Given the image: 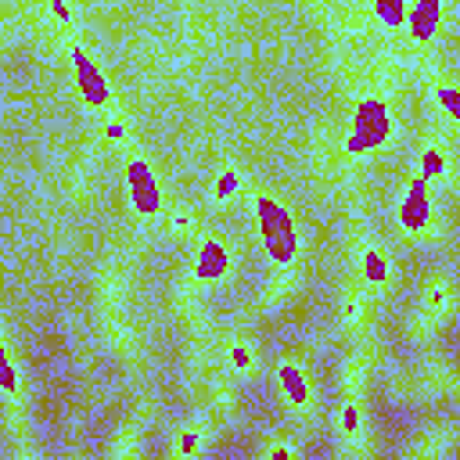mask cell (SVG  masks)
Wrapping results in <instances>:
<instances>
[{"label":"cell","mask_w":460,"mask_h":460,"mask_svg":"<svg viewBox=\"0 0 460 460\" xmlns=\"http://www.w3.org/2000/svg\"><path fill=\"white\" fill-rule=\"evenodd\" d=\"M0 388L11 395L18 388V374H14V363H11V352L0 349Z\"/></svg>","instance_id":"cell-11"},{"label":"cell","mask_w":460,"mask_h":460,"mask_svg":"<svg viewBox=\"0 0 460 460\" xmlns=\"http://www.w3.org/2000/svg\"><path fill=\"white\" fill-rule=\"evenodd\" d=\"M234 183H237V180H234V172H226V176L219 180V194H230V190H234Z\"/></svg>","instance_id":"cell-14"},{"label":"cell","mask_w":460,"mask_h":460,"mask_svg":"<svg viewBox=\"0 0 460 460\" xmlns=\"http://www.w3.org/2000/svg\"><path fill=\"white\" fill-rule=\"evenodd\" d=\"M363 273H367L370 284H385V280H388V262H385V255L370 248V252L363 255Z\"/></svg>","instance_id":"cell-10"},{"label":"cell","mask_w":460,"mask_h":460,"mask_svg":"<svg viewBox=\"0 0 460 460\" xmlns=\"http://www.w3.org/2000/svg\"><path fill=\"white\" fill-rule=\"evenodd\" d=\"M277 377H280V388H284V395H288L295 406H302V402L309 399V385H305V377H302V370H298L295 363H280Z\"/></svg>","instance_id":"cell-8"},{"label":"cell","mask_w":460,"mask_h":460,"mask_svg":"<svg viewBox=\"0 0 460 460\" xmlns=\"http://www.w3.org/2000/svg\"><path fill=\"white\" fill-rule=\"evenodd\" d=\"M126 187H129V201L140 216H155L162 208V190H158V180L151 172V165L144 158H133L126 165Z\"/></svg>","instance_id":"cell-3"},{"label":"cell","mask_w":460,"mask_h":460,"mask_svg":"<svg viewBox=\"0 0 460 460\" xmlns=\"http://www.w3.org/2000/svg\"><path fill=\"white\" fill-rule=\"evenodd\" d=\"M259 237H262V248L273 262L288 266L298 252V230H295V219L288 208H280L273 198L259 194Z\"/></svg>","instance_id":"cell-1"},{"label":"cell","mask_w":460,"mask_h":460,"mask_svg":"<svg viewBox=\"0 0 460 460\" xmlns=\"http://www.w3.org/2000/svg\"><path fill=\"white\" fill-rule=\"evenodd\" d=\"M406 29H410L413 40H431L435 29H438V7L417 0V4L410 7V14H406Z\"/></svg>","instance_id":"cell-7"},{"label":"cell","mask_w":460,"mask_h":460,"mask_svg":"<svg viewBox=\"0 0 460 460\" xmlns=\"http://www.w3.org/2000/svg\"><path fill=\"white\" fill-rule=\"evenodd\" d=\"M226 270H230V252L219 241H205L198 252V262H194V277L198 280H219V277H226Z\"/></svg>","instance_id":"cell-6"},{"label":"cell","mask_w":460,"mask_h":460,"mask_svg":"<svg viewBox=\"0 0 460 460\" xmlns=\"http://www.w3.org/2000/svg\"><path fill=\"white\" fill-rule=\"evenodd\" d=\"M392 133V115H388V104L381 97H363L356 104V115H352V129H349V140H345V151L349 155H367L374 147H381Z\"/></svg>","instance_id":"cell-2"},{"label":"cell","mask_w":460,"mask_h":460,"mask_svg":"<svg viewBox=\"0 0 460 460\" xmlns=\"http://www.w3.org/2000/svg\"><path fill=\"white\" fill-rule=\"evenodd\" d=\"M72 72H75V86H79V97L90 104V108H101V104H108V79H104V72L97 68V61L93 58H86V50L83 47H72Z\"/></svg>","instance_id":"cell-4"},{"label":"cell","mask_w":460,"mask_h":460,"mask_svg":"<svg viewBox=\"0 0 460 460\" xmlns=\"http://www.w3.org/2000/svg\"><path fill=\"white\" fill-rule=\"evenodd\" d=\"M370 4H374V14H377L385 25H392V29H399V25L406 22V14H410L406 0H370Z\"/></svg>","instance_id":"cell-9"},{"label":"cell","mask_w":460,"mask_h":460,"mask_svg":"<svg viewBox=\"0 0 460 460\" xmlns=\"http://www.w3.org/2000/svg\"><path fill=\"white\" fill-rule=\"evenodd\" d=\"M399 219H402L406 230H424L428 226V219H431V194H428V176L424 172L410 180V190H406V198L399 205Z\"/></svg>","instance_id":"cell-5"},{"label":"cell","mask_w":460,"mask_h":460,"mask_svg":"<svg viewBox=\"0 0 460 460\" xmlns=\"http://www.w3.org/2000/svg\"><path fill=\"white\" fill-rule=\"evenodd\" d=\"M438 169H442V155L438 151H424V176H431Z\"/></svg>","instance_id":"cell-13"},{"label":"cell","mask_w":460,"mask_h":460,"mask_svg":"<svg viewBox=\"0 0 460 460\" xmlns=\"http://www.w3.org/2000/svg\"><path fill=\"white\" fill-rule=\"evenodd\" d=\"M438 104L446 108V115H449L453 122H460V90H453V86H438Z\"/></svg>","instance_id":"cell-12"},{"label":"cell","mask_w":460,"mask_h":460,"mask_svg":"<svg viewBox=\"0 0 460 460\" xmlns=\"http://www.w3.org/2000/svg\"><path fill=\"white\" fill-rule=\"evenodd\" d=\"M50 7H54V14H58L61 22L68 18V7H65V0H50Z\"/></svg>","instance_id":"cell-15"}]
</instances>
